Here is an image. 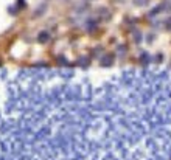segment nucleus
Returning <instances> with one entry per match:
<instances>
[{
    "label": "nucleus",
    "mask_w": 171,
    "mask_h": 160,
    "mask_svg": "<svg viewBox=\"0 0 171 160\" xmlns=\"http://www.w3.org/2000/svg\"><path fill=\"white\" fill-rule=\"evenodd\" d=\"M112 61H114V58H112V55H106V56H103L101 58V65H104V67H109V65L112 64Z\"/></svg>",
    "instance_id": "obj_1"
},
{
    "label": "nucleus",
    "mask_w": 171,
    "mask_h": 160,
    "mask_svg": "<svg viewBox=\"0 0 171 160\" xmlns=\"http://www.w3.org/2000/svg\"><path fill=\"white\" fill-rule=\"evenodd\" d=\"M39 42H47L48 41V39H50V34L47 33V31H44V33H41V34H39Z\"/></svg>",
    "instance_id": "obj_2"
},
{
    "label": "nucleus",
    "mask_w": 171,
    "mask_h": 160,
    "mask_svg": "<svg viewBox=\"0 0 171 160\" xmlns=\"http://www.w3.org/2000/svg\"><path fill=\"white\" fill-rule=\"evenodd\" d=\"M148 2H149V0H134V3L137 6H145V5H148Z\"/></svg>",
    "instance_id": "obj_3"
},
{
    "label": "nucleus",
    "mask_w": 171,
    "mask_h": 160,
    "mask_svg": "<svg viewBox=\"0 0 171 160\" xmlns=\"http://www.w3.org/2000/svg\"><path fill=\"white\" fill-rule=\"evenodd\" d=\"M165 25H166V28H171V17H169L166 22H165Z\"/></svg>",
    "instance_id": "obj_4"
},
{
    "label": "nucleus",
    "mask_w": 171,
    "mask_h": 160,
    "mask_svg": "<svg viewBox=\"0 0 171 160\" xmlns=\"http://www.w3.org/2000/svg\"><path fill=\"white\" fill-rule=\"evenodd\" d=\"M140 39H142V36H140V33H137V34H135V41L140 42Z\"/></svg>",
    "instance_id": "obj_5"
}]
</instances>
